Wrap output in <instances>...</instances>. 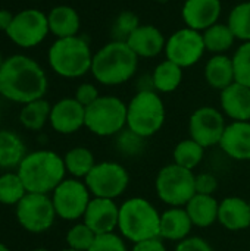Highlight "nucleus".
I'll list each match as a JSON object with an SVG mask.
<instances>
[{"label":"nucleus","instance_id":"obj_1","mask_svg":"<svg viewBox=\"0 0 250 251\" xmlns=\"http://www.w3.org/2000/svg\"><path fill=\"white\" fill-rule=\"evenodd\" d=\"M49 87L44 69L25 54L7 57L0 68V96L21 104L43 99Z\"/></svg>","mask_w":250,"mask_h":251},{"label":"nucleus","instance_id":"obj_2","mask_svg":"<svg viewBox=\"0 0 250 251\" xmlns=\"http://www.w3.org/2000/svg\"><path fill=\"white\" fill-rule=\"evenodd\" d=\"M139 68V57L125 41L112 40L99 49L93 56L91 75L108 87H115L130 81Z\"/></svg>","mask_w":250,"mask_h":251},{"label":"nucleus","instance_id":"obj_3","mask_svg":"<svg viewBox=\"0 0 250 251\" xmlns=\"http://www.w3.org/2000/svg\"><path fill=\"white\" fill-rule=\"evenodd\" d=\"M16 172L28 193L50 194L65 179L66 168L63 157L57 153L52 150H37L27 153Z\"/></svg>","mask_w":250,"mask_h":251},{"label":"nucleus","instance_id":"obj_4","mask_svg":"<svg viewBox=\"0 0 250 251\" xmlns=\"http://www.w3.org/2000/svg\"><path fill=\"white\" fill-rule=\"evenodd\" d=\"M161 213L146 199L133 197L119 204L118 229L124 240L137 244L159 238Z\"/></svg>","mask_w":250,"mask_h":251},{"label":"nucleus","instance_id":"obj_5","mask_svg":"<svg viewBox=\"0 0 250 251\" xmlns=\"http://www.w3.org/2000/svg\"><path fill=\"white\" fill-rule=\"evenodd\" d=\"M93 53L85 38L80 35L56 38L47 53L55 74L62 78H81L91 71Z\"/></svg>","mask_w":250,"mask_h":251},{"label":"nucleus","instance_id":"obj_6","mask_svg":"<svg viewBox=\"0 0 250 251\" xmlns=\"http://www.w3.org/2000/svg\"><path fill=\"white\" fill-rule=\"evenodd\" d=\"M165 119L167 109L164 100L155 90H139L127 103V128L143 138L158 134Z\"/></svg>","mask_w":250,"mask_h":251},{"label":"nucleus","instance_id":"obj_7","mask_svg":"<svg viewBox=\"0 0 250 251\" xmlns=\"http://www.w3.org/2000/svg\"><path fill=\"white\" fill-rule=\"evenodd\" d=\"M97 137H113L127 128V103L115 96H100L85 107V125Z\"/></svg>","mask_w":250,"mask_h":251},{"label":"nucleus","instance_id":"obj_8","mask_svg":"<svg viewBox=\"0 0 250 251\" xmlns=\"http://www.w3.org/2000/svg\"><path fill=\"white\" fill-rule=\"evenodd\" d=\"M194 178L193 171L172 162L158 172L155 181L156 194L169 207H184L196 194Z\"/></svg>","mask_w":250,"mask_h":251},{"label":"nucleus","instance_id":"obj_9","mask_svg":"<svg viewBox=\"0 0 250 251\" xmlns=\"http://www.w3.org/2000/svg\"><path fill=\"white\" fill-rule=\"evenodd\" d=\"M84 182L93 197L115 200L128 188L130 174L116 162H100L94 165Z\"/></svg>","mask_w":250,"mask_h":251},{"label":"nucleus","instance_id":"obj_10","mask_svg":"<svg viewBox=\"0 0 250 251\" xmlns=\"http://www.w3.org/2000/svg\"><path fill=\"white\" fill-rule=\"evenodd\" d=\"M57 218L52 197L49 194L27 193L16 204V219L19 225L32 234L49 231Z\"/></svg>","mask_w":250,"mask_h":251},{"label":"nucleus","instance_id":"obj_11","mask_svg":"<svg viewBox=\"0 0 250 251\" xmlns=\"http://www.w3.org/2000/svg\"><path fill=\"white\" fill-rule=\"evenodd\" d=\"M91 200V193L85 182L77 178H65L52 193V201L57 218L63 221H78L84 216Z\"/></svg>","mask_w":250,"mask_h":251},{"label":"nucleus","instance_id":"obj_12","mask_svg":"<svg viewBox=\"0 0 250 251\" xmlns=\"http://www.w3.org/2000/svg\"><path fill=\"white\" fill-rule=\"evenodd\" d=\"M50 32L47 15L38 9H24L15 13L6 35L22 49H32L43 43Z\"/></svg>","mask_w":250,"mask_h":251},{"label":"nucleus","instance_id":"obj_13","mask_svg":"<svg viewBox=\"0 0 250 251\" xmlns=\"http://www.w3.org/2000/svg\"><path fill=\"white\" fill-rule=\"evenodd\" d=\"M206 47L200 31L184 26L167 38L165 56L183 69L194 66L205 54Z\"/></svg>","mask_w":250,"mask_h":251},{"label":"nucleus","instance_id":"obj_14","mask_svg":"<svg viewBox=\"0 0 250 251\" xmlns=\"http://www.w3.org/2000/svg\"><path fill=\"white\" fill-rule=\"evenodd\" d=\"M225 128V115L212 106H202L196 109L189 121L190 138L205 149L218 146Z\"/></svg>","mask_w":250,"mask_h":251},{"label":"nucleus","instance_id":"obj_15","mask_svg":"<svg viewBox=\"0 0 250 251\" xmlns=\"http://www.w3.org/2000/svg\"><path fill=\"white\" fill-rule=\"evenodd\" d=\"M83 222L96 235L115 232L119 222V206L115 200L93 197L83 216Z\"/></svg>","mask_w":250,"mask_h":251},{"label":"nucleus","instance_id":"obj_16","mask_svg":"<svg viewBox=\"0 0 250 251\" xmlns=\"http://www.w3.org/2000/svg\"><path fill=\"white\" fill-rule=\"evenodd\" d=\"M52 128L59 134H74L85 125V107L74 97H65L52 106Z\"/></svg>","mask_w":250,"mask_h":251},{"label":"nucleus","instance_id":"obj_17","mask_svg":"<svg viewBox=\"0 0 250 251\" xmlns=\"http://www.w3.org/2000/svg\"><path fill=\"white\" fill-rule=\"evenodd\" d=\"M221 0H186L181 9V18L186 26L203 32L220 22Z\"/></svg>","mask_w":250,"mask_h":251},{"label":"nucleus","instance_id":"obj_18","mask_svg":"<svg viewBox=\"0 0 250 251\" xmlns=\"http://www.w3.org/2000/svg\"><path fill=\"white\" fill-rule=\"evenodd\" d=\"M125 43L139 59H152L165 51L167 38L158 26L143 24L127 38Z\"/></svg>","mask_w":250,"mask_h":251},{"label":"nucleus","instance_id":"obj_19","mask_svg":"<svg viewBox=\"0 0 250 251\" xmlns=\"http://www.w3.org/2000/svg\"><path fill=\"white\" fill-rule=\"evenodd\" d=\"M218 146L234 160H250V121H233L227 124Z\"/></svg>","mask_w":250,"mask_h":251},{"label":"nucleus","instance_id":"obj_20","mask_svg":"<svg viewBox=\"0 0 250 251\" xmlns=\"http://www.w3.org/2000/svg\"><path fill=\"white\" fill-rule=\"evenodd\" d=\"M221 112L231 121H250V87L234 82L220 91Z\"/></svg>","mask_w":250,"mask_h":251},{"label":"nucleus","instance_id":"obj_21","mask_svg":"<svg viewBox=\"0 0 250 251\" xmlns=\"http://www.w3.org/2000/svg\"><path fill=\"white\" fill-rule=\"evenodd\" d=\"M218 222L228 231H245L250 226V201L242 197H227L220 201Z\"/></svg>","mask_w":250,"mask_h":251},{"label":"nucleus","instance_id":"obj_22","mask_svg":"<svg viewBox=\"0 0 250 251\" xmlns=\"http://www.w3.org/2000/svg\"><path fill=\"white\" fill-rule=\"evenodd\" d=\"M193 224L184 207H169L161 213L159 224V238L180 243L190 237Z\"/></svg>","mask_w":250,"mask_h":251},{"label":"nucleus","instance_id":"obj_23","mask_svg":"<svg viewBox=\"0 0 250 251\" xmlns=\"http://www.w3.org/2000/svg\"><path fill=\"white\" fill-rule=\"evenodd\" d=\"M49 29L56 38H66L78 35L81 19L78 12L68 4H59L55 6L49 13Z\"/></svg>","mask_w":250,"mask_h":251},{"label":"nucleus","instance_id":"obj_24","mask_svg":"<svg viewBox=\"0 0 250 251\" xmlns=\"http://www.w3.org/2000/svg\"><path fill=\"white\" fill-rule=\"evenodd\" d=\"M193 226L208 228L218 222L220 201L214 196L194 194L192 200L184 206Z\"/></svg>","mask_w":250,"mask_h":251},{"label":"nucleus","instance_id":"obj_25","mask_svg":"<svg viewBox=\"0 0 250 251\" xmlns=\"http://www.w3.org/2000/svg\"><path fill=\"white\" fill-rule=\"evenodd\" d=\"M205 79L209 87L222 91L236 82L233 59L227 54H214L205 65Z\"/></svg>","mask_w":250,"mask_h":251},{"label":"nucleus","instance_id":"obj_26","mask_svg":"<svg viewBox=\"0 0 250 251\" xmlns=\"http://www.w3.org/2000/svg\"><path fill=\"white\" fill-rule=\"evenodd\" d=\"M25 156L27 149L22 138L15 131L0 129V168H18Z\"/></svg>","mask_w":250,"mask_h":251},{"label":"nucleus","instance_id":"obj_27","mask_svg":"<svg viewBox=\"0 0 250 251\" xmlns=\"http://www.w3.org/2000/svg\"><path fill=\"white\" fill-rule=\"evenodd\" d=\"M183 81V68L177 63L165 59L162 60L152 74V85L158 93H172Z\"/></svg>","mask_w":250,"mask_h":251},{"label":"nucleus","instance_id":"obj_28","mask_svg":"<svg viewBox=\"0 0 250 251\" xmlns=\"http://www.w3.org/2000/svg\"><path fill=\"white\" fill-rule=\"evenodd\" d=\"M202 35H203L206 51H211L214 54H225V51H228L236 41V37L230 29L228 24H222V22L214 24L212 26L205 29Z\"/></svg>","mask_w":250,"mask_h":251},{"label":"nucleus","instance_id":"obj_29","mask_svg":"<svg viewBox=\"0 0 250 251\" xmlns=\"http://www.w3.org/2000/svg\"><path fill=\"white\" fill-rule=\"evenodd\" d=\"M50 112L52 104L44 99H38L22 106L19 112V122L29 131H40L49 122Z\"/></svg>","mask_w":250,"mask_h":251},{"label":"nucleus","instance_id":"obj_30","mask_svg":"<svg viewBox=\"0 0 250 251\" xmlns=\"http://www.w3.org/2000/svg\"><path fill=\"white\" fill-rule=\"evenodd\" d=\"M63 162H65L66 172L77 179H84L96 165L94 154L87 147L71 149L63 156Z\"/></svg>","mask_w":250,"mask_h":251},{"label":"nucleus","instance_id":"obj_31","mask_svg":"<svg viewBox=\"0 0 250 251\" xmlns=\"http://www.w3.org/2000/svg\"><path fill=\"white\" fill-rule=\"evenodd\" d=\"M205 156V147H202L197 141L193 138H187L180 141L172 151L174 163L178 166H183L186 169L193 171L196 166H199Z\"/></svg>","mask_w":250,"mask_h":251},{"label":"nucleus","instance_id":"obj_32","mask_svg":"<svg viewBox=\"0 0 250 251\" xmlns=\"http://www.w3.org/2000/svg\"><path fill=\"white\" fill-rule=\"evenodd\" d=\"M27 193L28 191L18 172H6L0 175V204L16 206Z\"/></svg>","mask_w":250,"mask_h":251},{"label":"nucleus","instance_id":"obj_33","mask_svg":"<svg viewBox=\"0 0 250 251\" xmlns=\"http://www.w3.org/2000/svg\"><path fill=\"white\" fill-rule=\"evenodd\" d=\"M227 24L236 40H240L242 43L250 41V0L236 4L230 10Z\"/></svg>","mask_w":250,"mask_h":251},{"label":"nucleus","instance_id":"obj_34","mask_svg":"<svg viewBox=\"0 0 250 251\" xmlns=\"http://www.w3.org/2000/svg\"><path fill=\"white\" fill-rule=\"evenodd\" d=\"M96 234L84 224H77L66 232V244L69 249L78 251H88L96 240Z\"/></svg>","mask_w":250,"mask_h":251},{"label":"nucleus","instance_id":"obj_35","mask_svg":"<svg viewBox=\"0 0 250 251\" xmlns=\"http://www.w3.org/2000/svg\"><path fill=\"white\" fill-rule=\"evenodd\" d=\"M236 82L250 87V41L242 43L233 54Z\"/></svg>","mask_w":250,"mask_h":251},{"label":"nucleus","instance_id":"obj_36","mask_svg":"<svg viewBox=\"0 0 250 251\" xmlns=\"http://www.w3.org/2000/svg\"><path fill=\"white\" fill-rule=\"evenodd\" d=\"M140 19L139 16L131 12V10H124L121 12L115 21H113V25H112V35H113V40H118V41H127V38L140 26Z\"/></svg>","mask_w":250,"mask_h":251},{"label":"nucleus","instance_id":"obj_37","mask_svg":"<svg viewBox=\"0 0 250 251\" xmlns=\"http://www.w3.org/2000/svg\"><path fill=\"white\" fill-rule=\"evenodd\" d=\"M115 137H116V149H118V151L125 154V156H137L144 149L146 138L140 137L139 134L133 132L128 128L122 129Z\"/></svg>","mask_w":250,"mask_h":251},{"label":"nucleus","instance_id":"obj_38","mask_svg":"<svg viewBox=\"0 0 250 251\" xmlns=\"http://www.w3.org/2000/svg\"><path fill=\"white\" fill-rule=\"evenodd\" d=\"M88 251H128V249L125 240L121 235L111 232L97 235Z\"/></svg>","mask_w":250,"mask_h":251},{"label":"nucleus","instance_id":"obj_39","mask_svg":"<svg viewBox=\"0 0 250 251\" xmlns=\"http://www.w3.org/2000/svg\"><path fill=\"white\" fill-rule=\"evenodd\" d=\"M99 97H100L99 90L91 82H83V84H80L78 88L75 90V96H74V99L78 103H81L84 107H87L91 103H94Z\"/></svg>","mask_w":250,"mask_h":251},{"label":"nucleus","instance_id":"obj_40","mask_svg":"<svg viewBox=\"0 0 250 251\" xmlns=\"http://www.w3.org/2000/svg\"><path fill=\"white\" fill-rule=\"evenodd\" d=\"M194 187L196 194L214 196V193L218 188V179L212 174H199L194 178Z\"/></svg>","mask_w":250,"mask_h":251},{"label":"nucleus","instance_id":"obj_41","mask_svg":"<svg viewBox=\"0 0 250 251\" xmlns=\"http://www.w3.org/2000/svg\"><path fill=\"white\" fill-rule=\"evenodd\" d=\"M174 251H214L211 244L200 237H187L186 240L177 243Z\"/></svg>","mask_w":250,"mask_h":251},{"label":"nucleus","instance_id":"obj_42","mask_svg":"<svg viewBox=\"0 0 250 251\" xmlns=\"http://www.w3.org/2000/svg\"><path fill=\"white\" fill-rule=\"evenodd\" d=\"M131 251H168L161 238H152L133 246Z\"/></svg>","mask_w":250,"mask_h":251},{"label":"nucleus","instance_id":"obj_43","mask_svg":"<svg viewBox=\"0 0 250 251\" xmlns=\"http://www.w3.org/2000/svg\"><path fill=\"white\" fill-rule=\"evenodd\" d=\"M15 13L6 10V9H0V31H7V28L10 26L12 21H13Z\"/></svg>","mask_w":250,"mask_h":251},{"label":"nucleus","instance_id":"obj_44","mask_svg":"<svg viewBox=\"0 0 250 251\" xmlns=\"http://www.w3.org/2000/svg\"><path fill=\"white\" fill-rule=\"evenodd\" d=\"M0 251H10V249H9L6 244H3V243L0 241Z\"/></svg>","mask_w":250,"mask_h":251},{"label":"nucleus","instance_id":"obj_45","mask_svg":"<svg viewBox=\"0 0 250 251\" xmlns=\"http://www.w3.org/2000/svg\"><path fill=\"white\" fill-rule=\"evenodd\" d=\"M31 251H50V250H47V249H43V247H38V249H34V250H31Z\"/></svg>","mask_w":250,"mask_h":251},{"label":"nucleus","instance_id":"obj_46","mask_svg":"<svg viewBox=\"0 0 250 251\" xmlns=\"http://www.w3.org/2000/svg\"><path fill=\"white\" fill-rule=\"evenodd\" d=\"M3 62H4V59L1 57V51H0V68H1V65H3Z\"/></svg>","mask_w":250,"mask_h":251},{"label":"nucleus","instance_id":"obj_47","mask_svg":"<svg viewBox=\"0 0 250 251\" xmlns=\"http://www.w3.org/2000/svg\"><path fill=\"white\" fill-rule=\"evenodd\" d=\"M155 1H158V3H168L169 0H155Z\"/></svg>","mask_w":250,"mask_h":251},{"label":"nucleus","instance_id":"obj_48","mask_svg":"<svg viewBox=\"0 0 250 251\" xmlns=\"http://www.w3.org/2000/svg\"><path fill=\"white\" fill-rule=\"evenodd\" d=\"M60 251H78V250H74V249H69V247H66V249H63V250Z\"/></svg>","mask_w":250,"mask_h":251},{"label":"nucleus","instance_id":"obj_49","mask_svg":"<svg viewBox=\"0 0 250 251\" xmlns=\"http://www.w3.org/2000/svg\"><path fill=\"white\" fill-rule=\"evenodd\" d=\"M0 121H1V113H0Z\"/></svg>","mask_w":250,"mask_h":251}]
</instances>
